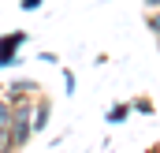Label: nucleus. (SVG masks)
Returning <instances> with one entry per match:
<instances>
[{"label":"nucleus","mask_w":160,"mask_h":153,"mask_svg":"<svg viewBox=\"0 0 160 153\" xmlns=\"http://www.w3.org/2000/svg\"><path fill=\"white\" fill-rule=\"evenodd\" d=\"M127 119H130V101H116V105L104 112V123H112V127H119Z\"/></svg>","instance_id":"nucleus-4"},{"label":"nucleus","mask_w":160,"mask_h":153,"mask_svg":"<svg viewBox=\"0 0 160 153\" xmlns=\"http://www.w3.org/2000/svg\"><path fill=\"white\" fill-rule=\"evenodd\" d=\"M4 142H8V131H0V146H4Z\"/></svg>","instance_id":"nucleus-11"},{"label":"nucleus","mask_w":160,"mask_h":153,"mask_svg":"<svg viewBox=\"0 0 160 153\" xmlns=\"http://www.w3.org/2000/svg\"><path fill=\"white\" fill-rule=\"evenodd\" d=\"M0 93H4V86H0Z\"/></svg>","instance_id":"nucleus-12"},{"label":"nucleus","mask_w":160,"mask_h":153,"mask_svg":"<svg viewBox=\"0 0 160 153\" xmlns=\"http://www.w3.org/2000/svg\"><path fill=\"white\" fill-rule=\"evenodd\" d=\"M38 78H11L8 82V90H4V97H38Z\"/></svg>","instance_id":"nucleus-3"},{"label":"nucleus","mask_w":160,"mask_h":153,"mask_svg":"<svg viewBox=\"0 0 160 153\" xmlns=\"http://www.w3.org/2000/svg\"><path fill=\"white\" fill-rule=\"evenodd\" d=\"M48 119H52V101H48L45 93H38V97H34V112H30V131L41 135V131L48 127Z\"/></svg>","instance_id":"nucleus-2"},{"label":"nucleus","mask_w":160,"mask_h":153,"mask_svg":"<svg viewBox=\"0 0 160 153\" xmlns=\"http://www.w3.org/2000/svg\"><path fill=\"white\" fill-rule=\"evenodd\" d=\"M75 86H78V82H75V71H63V93H67V97L75 93Z\"/></svg>","instance_id":"nucleus-8"},{"label":"nucleus","mask_w":160,"mask_h":153,"mask_svg":"<svg viewBox=\"0 0 160 153\" xmlns=\"http://www.w3.org/2000/svg\"><path fill=\"white\" fill-rule=\"evenodd\" d=\"M41 4H45V0H19L22 11H41Z\"/></svg>","instance_id":"nucleus-9"},{"label":"nucleus","mask_w":160,"mask_h":153,"mask_svg":"<svg viewBox=\"0 0 160 153\" xmlns=\"http://www.w3.org/2000/svg\"><path fill=\"white\" fill-rule=\"evenodd\" d=\"M8 123H11V105H8V97L0 93V131H8Z\"/></svg>","instance_id":"nucleus-6"},{"label":"nucleus","mask_w":160,"mask_h":153,"mask_svg":"<svg viewBox=\"0 0 160 153\" xmlns=\"http://www.w3.org/2000/svg\"><path fill=\"white\" fill-rule=\"evenodd\" d=\"M130 112H142V116H153V101H149V97H134V101H130Z\"/></svg>","instance_id":"nucleus-5"},{"label":"nucleus","mask_w":160,"mask_h":153,"mask_svg":"<svg viewBox=\"0 0 160 153\" xmlns=\"http://www.w3.org/2000/svg\"><path fill=\"white\" fill-rule=\"evenodd\" d=\"M145 26H149V34L160 41V11H149V15H145Z\"/></svg>","instance_id":"nucleus-7"},{"label":"nucleus","mask_w":160,"mask_h":153,"mask_svg":"<svg viewBox=\"0 0 160 153\" xmlns=\"http://www.w3.org/2000/svg\"><path fill=\"white\" fill-rule=\"evenodd\" d=\"M145 8L149 11H160V0H145Z\"/></svg>","instance_id":"nucleus-10"},{"label":"nucleus","mask_w":160,"mask_h":153,"mask_svg":"<svg viewBox=\"0 0 160 153\" xmlns=\"http://www.w3.org/2000/svg\"><path fill=\"white\" fill-rule=\"evenodd\" d=\"M30 41L26 30H8V34H0V71H11V67H19V49Z\"/></svg>","instance_id":"nucleus-1"}]
</instances>
